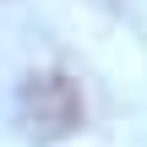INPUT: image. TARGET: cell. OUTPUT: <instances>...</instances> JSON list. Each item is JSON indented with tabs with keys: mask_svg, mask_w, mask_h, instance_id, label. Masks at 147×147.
I'll use <instances>...</instances> for the list:
<instances>
[{
	"mask_svg": "<svg viewBox=\"0 0 147 147\" xmlns=\"http://www.w3.org/2000/svg\"><path fill=\"white\" fill-rule=\"evenodd\" d=\"M22 125L33 142H60L65 131L82 125V93L60 71H38L22 82Z\"/></svg>",
	"mask_w": 147,
	"mask_h": 147,
	"instance_id": "6da1fadb",
	"label": "cell"
}]
</instances>
